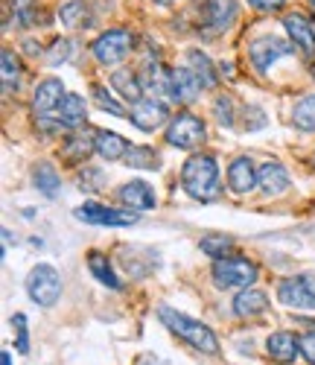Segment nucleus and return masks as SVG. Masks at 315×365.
I'll return each instance as SVG.
<instances>
[{
    "label": "nucleus",
    "mask_w": 315,
    "mask_h": 365,
    "mask_svg": "<svg viewBox=\"0 0 315 365\" xmlns=\"http://www.w3.org/2000/svg\"><path fill=\"white\" fill-rule=\"evenodd\" d=\"M301 354L306 356V362H309V365H315V330H312V333H306V336L301 339Z\"/></svg>",
    "instance_id": "4c0bfd02"
},
{
    "label": "nucleus",
    "mask_w": 315,
    "mask_h": 365,
    "mask_svg": "<svg viewBox=\"0 0 315 365\" xmlns=\"http://www.w3.org/2000/svg\"><path fill=\"white\" fill-rule=\"evenodd\" d=\"M292 120H295V126L304 129V132H315V94L304 97L295 111H292Z\"/></svg>",
    "instance_id": "c756f323"
},
{
    "label": "nucleus",
    "mask_w": 315,
    "mask_h": 365,
    "mask_svg": "<svg viewBox=\"0 0 315 365\" xmlns=\"http://www.w3.org/2000/svg\"><path fill=\"white\" fill-rule=\"evenodd\" d=\"M248 4L254 9H260V12H277L283 4H286V0H248Z\"/></svg>",
    "instance_id": "58836bf2"
},
{
    "label": "nucleus",
    "mask_w": 315,
    "mask_h": 365,
    "mask_svg": "<svg viewBox=\"0 0 315 365\" xmlns=\"http://www.w3.org/2000/svg\"><path fill=\"white\" fill-rule=\"evenodd\" d=\"M266 310H269V295L260 292V289L248 287V289H239V295L234 298V313L239 319H254V316H260Z\"/></svg>",
    "instance_id": "6ab92c4d"
},
{
    "label": "nucleus",
    "mask_w": 315,
    "mask_h": 365,
    "mask_svg": "<svg viewBox=\"0 0 315 365\" xmlns=\"http://www.w3.org/2000/svg\"><path fill=\"white\" fill-rule=\"evenodd\" d=\"M312 9H315V0H312Z\"/></svg>",
    "instance_id": "a19ab883"
},
{
    "label": "nucleus",
    "mask_w": 315,
    "mask_h": 365,
    "mask_svg": "<svg viewBox=\"0 0 315 365\" xmlns=\"http://www.w3.org/2000/svg\"><path fill=\"white\" fill-rule=\"evenodd\" d=\"M125 164L138 167V170H158L161 167V158H158V152L149 146H132L125 152Z\"/></svg>",
    "instance_id": "c85d7f7f"
},
{
    "label": "nucleus",
    "mask_w": 315,
    "mask_h": 365,
    "mask_svg": "<svg viewBox=\"0 0 315 365\" xmlns=\"http://www.w3.org/2000/svg\"><path fill=\"white\" fill-rule=\"evenodd\" d=\"M12 6H15V18L21 21V26H29L36 21L33 15V0H12Z\"/></svg>",
    "instance_id": "c9c22d12"
},
{
    "label": "nucleus",
    "mask_w": 315,
    "mask_h": 365,
    "mask_svg": "<svg viewBox=\"0 0 315 365\" xmlns=\"http://www.w3.org/2000/svg\"><path fill=\"white\" fill-rule=\"evenodd\" d=\"M129 120L138 129H143V132H155L158 126H164L170 120V108L161 100H155V97H143L140 103L132 106Z\"/></svg>",
    "instance_id": "1a4fd4ad"
},
{
    "label": "nucleus",
    "mask_w": 315,
    "mask_h": 365,
    "mask_svg": "<svg viewBox=\"0 0 315 365\" xmlns=\"http://www.w3.org/2000/svg\"><path fill=\"white\" fill-rule=\"evenodd\" d=\"M76 220L88 225H135L138 214L135 210H114L97 202H85L82 207H76Z\"/></svg>",
    "instance_id": "6e6552de"
},
{
    "label": "nucleus",
    "mask_w": 315,
    "mask_h": 365,
    "mask_svg": "<svg viewBox=\"0 0 315 365\" xmlns=\"http://www.w3.org/2000/svg\"><path fill=\"white\" fill-rule=\"evenodd\" d=\"M91 152H97V140L82 138V135H73L65 146H61V158H68L71 164H85Z\"/></svg>",
    "instance_id": "393cba45"
},
{
    "label": "nucleus",
    "mask_w": 315,
    "mask_h": 365,
    "mask_svg": "<svg viewBox=\"0 0 315 365\" xmlns=\"http://www.w3.org/2000/svg\"><path fill=\"white\" fill-rule=\"evenodd\" d=\"M0 365H12V356H9L6 351H4V362H0Z\"/></svg>",
    "instance_id": "ea45409f"
},
{
    "label": "nucleus",
    "mask_w": 315,
    "mask_h": 365,
    "mask_svg": "<svg viewBox=\"0 0 315 365\" xmlns=\"http://www.w3.org/2000/svg\"><path fill=\"white\" fill-rule=\"evenodd\" d=\"M187 62H190L193 73L199 76V82H202L205 88H213V85H216V73H213V65H210V58H207L202 50H190V53H187Z\"/></svg>",
    "instance_id": "cd10ccee"
},
{
    "label": "nucleus",
    "mask_w": 315,
    "mask_h": 365,
    "mask_svg": "<svg viewBox=\"0 0 315 365\" xmlns=\"http://www.w3.org/2000/svg\"><path fill=\"white\" fill-rule=\"evenodd\" d=\"M12 327H15L18 351H21V354H29V336H26V316H24V313H15V316H12Z\"/></svg>",
    "instance_id": "72a5a7b5"
},
{
    "label": "nucleus",
    "mask_w": 315,
    "mask_h": 365,
    "mask_svg": "<svg viewBox=\"0 0 315 365\" xmlns=\"http://www.w3.org/2000/svg\"><path fill=\"white\" fill-rule=\"evenodd\" d=\"M312 76H315V68H312Z\"/></svg>",
    "instance_id": "79ce46f5"
},
{
    "label": "nucleus",
    "mask_w": 315,
    "mask_h": 365,
    "mask_svg": "<svg viewBox=\"0 0 315 365\" xmlns=\"http://www.w3.org/2000/svg\"><path fill=\"white\" fill-rule=\"evenodd\" d=\"M158 319H161L164 327H170L178 339H184L187 345H193L196 351H202L207 356L219 354V339L213 336V330L207 324H202V322H196L190 316H184V313H178L172 307H161V310H158Z\"/></svg>",
    "instance_id": "f257e3e1"
},
{
    "label": "nucleus",
    "mask_w": 315,
    "mask_h": 365,
    "mask_svg": "<svg viewBox=\"0 0 315 365\" xmlns=\"http://www.w3.org/2000/svg\"><path fill=\"white\" fill-rule=\"evenodd\" d=\"M164 4H170V0H164Z\"/></svg>",
    "instance_id": "37998d69"
},
{
    "label": "nucleus",
    "mask_w": 315,
    "mask_h": 365,
    "mask_svg": "<svg viewBox=\"0 0 315 365\" xmlns=\"http://www.w3.org/2000/svg\"><path fill=\"white\" fill-rule=\"evenodd\" d=\"M53 117H56V126L61 129H79L85 123V100L79 94H65V100H61Z\"/></svg>",
    "instance_id": "f3484780"
},
{
    "label": "nucleus",
    "mask_w": 315,
    "mask_h": 365,
    "mask_svg": "<svg viewBox=\"0 0 315 365\" xmlns=\"http://www.w3.org/2000/svg\"><path fill=\"white\" fill-rule=\"evenodd\" d=\"M213 281L219 289H248L257 281V266L245 257H219L213 263Z\"/></svg>",
    "instance_id": "7ed1b4c3"
},
{
    "label": "nucleus",
    "mask_w": 315,
    "mask_h": 365,
    "mask_svg": "<svg viewBox=\"0 0 315 365\" xmlns=\"http://www.w3.org/2000/svg\"><path fill=\"white\" fill-rule=\"evenodd\" d=\"M205 123L190 111H178L167 126V143L178 149H196L199 143H205Z\"/></svg>",
    "instance_id": "423d86ee"
},
{
    "label": "nucleus",
    "mask_w": 315,
    "mask_h": 365,
    "mask_svg": "<svg viewBox=\"0 0 315 365\" xmlns=\"http://www.w3.org/2000/svg\"><path fill=\"white\" fill-rule=\"evenodd\" d=\"M26 295L36 304H41V307H53V304L58 301V295H61V275L53 266L38 263L26 275Z\"/></svg>",
    "instance_id": "20e7f679"
},
{
    "label": "nucleus",
    "mask_w": 315,
    "mask_h": 365,
    "mask_svg": "<svg viewBox=\"0 0 315 365\" xmlns=\"http://www.w3.org/2000/svg\"><path fill=\"white\" fill-rule=\"evenodd\" d=\"M234 246V240L231 237H225V234H207L205 240H202V252L207 255V257H225V252Z\"/></svg>",
    "instance_id": "2f4dec72"
},
{
    "label": "nucleus",
    "mask_w": 315,
    "mask_h": 365,
    "mask_svg": "<svg viewBox=\"0 0 315 365\" xmlns=\"http://www.w3.org/2000/svg\"><path fill=\"white\" fill-rule=\"evenodd\" d=\"M266 351H269V356L274 359V362H295L298 359V354H301V339H295L292 333H286V330H277V333H272V336L266 339Z\"/></svg>",
    "instance_id": "dca6fc26"
},
{
    "label": "nucleus",
    "mask_w": 315,
    "mask_h": 365,
    "mask_svg": "<svg viewBox=\"0 0 315 365\" xmlns=\"http://www.w3.org/2000/svg\"><path fill=\"white\" fill-rule=\"evenodd\" d=\"M88 269L100 284H105L111 289H120V278L114 275V269H111V263H108V257L103 252H91L88 255Z\"/></svg>",
    "instance_id": "b1692460"
},
{
    "label": "nucleus",
    "mask_w": 315,
    "mask_h": 365,
    "mask_svg": "<svg viewBox=\"0 0 315 365\" xmlns=\"http://www.w3.org/2000/svg\"><path fill=\"white\" fill-rule=\"evenodd\" d=\"M283 26H286V33H289V38H292L295 47H301L306 56L315 53V24L306 15L292 12V15L283 18Z\"/></svg>",
    "instance_id": "ddd939ff"
},
{
    "label": "nucleus",
    "mask_w": 315,
    "mask_h": 365,
    "mask_svg": "<svg viewBox=\"0 0 315 365\" xmlns=\"http://www.w3.org/2000/svg\"><path fill=\"white\" fill-rule=\"evenodd\" d=\"M0 62H4V88H6V94H12V91L18 88V82H21V65H18L12 50L0 53Z\"/></svg>",
    "instance_id": "7c9ffc66"
},
{
    "label": "nucleus",
    "mask_w": 315,
    "mask_h": 365,
    "mask_svg": "<svg viewBox=\"0 0 315 365\" xmlns=\"http://www.w3.org/2000/svg\"><path fill=\"white\" fill-rule=\"evenodd\" d=\"M120 202L129 205L132 210H149V207H155L158 199L146 181H129V185H123V190H120Z\"/></svg>",
    "instance_id": "aec40b11"
},
{
    "label": "nucleus",
    "mask_w": 315,
    "mask_h": 365,
    "mask_svg": "<svg viewBox=\"0 0 315 365\" xmlns=\"http://www.w3.org/2000/svg\"><path fill=\"white\" fill-rule=\"evenodd\" d=\"M237 0H210L205 6V33L216 36V33H225V29L237 21Z\"/></svg>",
    "instance_id": "f8f14e48"
},
{
    "label": "nucleus",
    "mask_w": 315,
    "mask_h": 365,
    "mask_svg": "<svg viewBox=\"0 0 315 365\" xmlns=\"http://www.w3.org/2000/svg\"><path fill=\"white\" fill-rule=\"evenodd\" d=\"M213 111H216V120L222 126H231L234 123V114H231V97H219L213 103Z\"/></svg>",
    "instance_id": "e433bc0d"
},
{
    "label": "nucleus",
    "mask_w": 315,
    "mask_h": 365,
    "mask_svg": "<svg viewBox=\"0 0 315 365\" xmlns=\"http://www.w3.org/2000/svg\"><path fill=\"white\" fill-rule=\"evenodd\" d=\"M58 18L65 26L76 29V26H91V12L85 6V0H71V4H65L58 9Z\"/></svg>",
    "instance_id": "bb28decb"
},
{
    "label": "nucleus",
    "mask_w": 315,
    "mask_h": 365,
    "mask_svg": "<svg viewBox=\"0 0 315 365\" xmlns=\"http://www.w3.org/2000/svg\"><path fill=\"white\" fill-rule=\"evenodd\" d=\"M277 298L292 310H315V275H292L280 281Z\"/></svg>",
    "instance_id": "0eeeda50"
},
{
    "label": "nucleus",
    "mask_w": 315,
    "mask_h": 365,
    "mask_svg": "<svg viewBox=\"0 0 315 365\" xmlns=\"http://www.w3.org/2000/svg\"><path fill=\"white\" fill-rule=\"evenodd\" d=\"M289 53H295V47L289 41L274 38V36H263V38H257L254 44H251V62H254L257 71H269L277 58L289 56Z\"/></svg>",
    "instance_id": "9d476101"
},
{
    "label": "nucleus",
    "mask_w": 315,
    "mask_h": 365,
    "mask_svg": "<svg viewBox=\"0 0 315 365\" xmlns=\"http://www.w3.org/2000/svg\"><path fill=\"white\" fill-rule=\"evenodd\" d=\"M257 187H260L266 196L286 193V187H289V173L283 170V164H277V161H266V164L257 170Z\"/></svg>",
    "instance_id": "4468645a"
},
{
    "label": "nucleus",
    "mask_w": 315,
    "mask_h": 365,
    "mask_svg": "<svg viewBox=\"0 0 315 365\" xmlns=\"http://www.w3.org/2000/svg\"><path fill=\"white\" fill-rule=\"evenodd\" d=\"M205 85L199 82V76L193 73V68H178V71H172V100H178V103H193L196 97H199V91H202Z\"/></svg>",
    "instance_id": "a211bd4d"
},
{
    "label": "nucleus",
    "mask_w": 315,
    "mask_h": 365,
    "mask_svg": "<svg viewBox=\"0 0 315 365\" xmlns=\"http://www.w3.org/2000/svg\"><path fill=\"white\" fill-rule=\"evenodd\" d=\"M68 58H71V41H68V38H58V41L53 44L50 56H47V62H50V65H61V62H68Z\"/></svg>",
    "instance_id": "f704fd0d"
},
{
    "label": "nucleus",
    "mask_w": 315,
    "mask_h": 365,
    "mask_svg": "<svg viewBox=\"0 0 315 365\" xmlns=\"http://www.w3.org/2000/svg\"><path fill=\"white\" fill-rule=\"evenodd\" d=\"M65 85H61L58 79H44V82H38V88H36V94H33V111L41 117V120H47V117H53L56 114V108L61 106V100H65Z\"/></svg>",
    "instance_id": "9b49d317"
},
{
    "label": "nucleus",
    "mask_w": 315,
    "mask_h": 365,
    "mask_svg": "<svg viewBox=\"0 0 315 365\" xmlns=\"http://www.w3.org/2000/svg\"><path fill=\"white\" fill-rule=\"evenodd\" d=\"M228 187L234 193H251L257 187V170H254V161L251 158H237L231 167H228Z\"/></svg>",
    "instance_id": "2eb2a0df"
},
{
    "label": "nucleus",
    "mask_w": 315,
    "mask_h": 365,
    "mask_svg": "<svg viewBox=\"0 0 315 365\" xmlns=\"http://www.w3.org/2000/svg\"><path fill=\"white\" fill-rule=\"evenodd\" d=\"M111 88L117 91V94L123 97V100H129L132 106L135 103H140L143 100V82H140V76L138 73H132V71H114L111 73Z\"/></svg>",
    "instance_id": "412c9836"
},
{
    "label": "nucleus",
    "mask_w": 315,
    "mask_h": 365,
    "mask_svg": "<svg viewBox=\"0 0 315 365\" xmlns=\"http://www.w3.org/2000/svg\"><path fill=\"white\" fill-rule=\"evenodd\" d=\"M132 44H135V38H132L129 29L117 26V29H108V33H103L97 41L91 44V50H93V58H97L100 65L108 68V65H120L123 58L129 56Z\"/></svg>",
    "instance_id": "39448f33"
},
{
    "label": "nucleus",
    "mask_w": 315,
    "mask_h": 365,
    "mask_svg": "<svg viewBox=\"0 0 315 365\" xmlns=\"http://www.w3.org/2000/svg\"><path fill=\"white\" fill-rule=\"evenodd\" d=\"M93 140H97V155L105 161H120V158H125V152H129V143L117 132H97Z\"/></svg>",
    "instance_id": "5701e85b"
},
{
    "label": "nucleus",
    "mask_w": 315,
    "mask_h": 365,
    "mask_svg": "<svg viewBox=\"0 0 315 365\" xmlns=\"http://www.w3.org/2000/svg\"><path fill=\"white\" fill-rule=\"evenodd\" d=\"M93 100H97V106L103 108V111H111L114 117H125V108L108 94V91L103 88V85H97V88H93Z\"/></svg>",
    "instance_id": "473e14b6"
},
{
    "label": "nucleus",
    "mask_w": 315,
    "mask_h": 365,
    "mask_svg": "<svg viewBox=\"0 0 315 365\" xmlns=\"http://www.w3.org/2000/svg\"><path fill=\"white\" fill-rule=\"evenodd\" d=\"M181 187L187 196L207 202L219 193V167L213 155H193L181 167Z\"/></svg>",
    "instance_id": "f03ea898"
},
{
    "label": "nucleus",
    "mask_w": 315,
    "mask_h": 365,
    "mask_svg": "<svg viewBox=\"0 0 315 365\" xmlns=\"http://www.w3.org/2000/svg\"><path fill=\"white\" fill-rule=\"evenodd\" d=\"M140 82H143V91H146V94H152V97L172 94V73H167L158 62L155 65H146L140 71Z\"/></svg>",
    "instance_id": "4be33fe9"
},
{
    "label": "nucleus",
    "mask_w": 315,
    "mask_h": 365,
    "mask_svg": "<svg viewBox=\"0 0 315 365\" xmlns=\"http://www.w3.org/2000/svg\"><path fill=\"white\" fill-rule=\"evenodd\" d=\"M33 185H36V190H41L47 199H56L61 181H58V173L53 170V164H38V167L33 170Z\"/></svg>",
    "instance_id": "a878e982"
}]
</instances>
